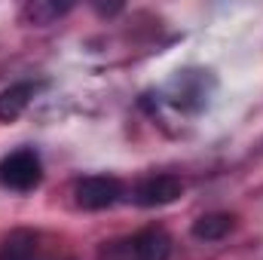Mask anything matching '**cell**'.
Masks as SVG:
<instances>
[{
	"label": "cell",
	"mask_w": 263,
	"mask_h": 260,
	"mask_svg": "<svg viewBox=\"0 0 263 260\" xmlns=\"http://www.w3.org/2000/svg\"><path fill=\"white\" fill-rule=\"evenodd\" d=\"M43 181V162L34 147L12 150L9 156L0 159V187L15 190V193H31Z\"/></svg>",
	"instance_id": "1"
},
{
	"label": "cell",
	"mask_w": 263,
	"mask_h": 260,
	"mask_svg": "<svg viewBox=\"0 0 263 260\" xmlns=\"http://www.w3.org/2000/svg\"><path fill=\"white\" fill-rule=\"evenodd\" d=\"M73 196H77L80 208H86V211H104V208H110V205H117L123 199V184L114 175H89V178H83L77 184Z\"/></svg>",
	"instance_id": "2"
},
{
	"label": "cell",
	"mask_w": 263,
	"mask_h": 260,
	"mask_svg": "<svg viewBox=\"0 0 263 260\" xmlns=\"http://www.w3.org/2000/svg\"><path fill=\"white\" fill-rule=\"evenodd\" d=\"M181 193H184V181L178 175H150L138 181V187L132 190V202L141 208H159L181 199Z\"/></svg>",
	"instance_id": "3"
},
{
	"label": "cell",
	"mask_w": 263,
	"mask_h": 260,
	"mask_svg": "<svg viewBox=\"0 0 263 260\" xmlns=\"http://www.w3.org/2000/svg\"><path fill=\"white\" fill-rule=\"evenodd\" d=\"M168 254H172V239L162 227H147L126 242L129 260H168Z\"/></svg>",
	"instance_id": "4"
},
{
	"label": "cell",
	"mask_w": 263,
	"mask_h": 260,
	"mask_svg": "<svg viewBox=\"0 0 263 260\" xmlns=\"http://www.w3.org/2000/svg\"><path fill=\"white\" fill-rule=\"evenodd\" d=\"M205 80H208V70H184L178 80H175V107H184V110H199L205 107L208 101V89H205Z\"/></svg>",
	"instance_id": "5"
},
{
	"label": "cell",
	"mask_w": 263,
	"mask_h": 260,
	"mask_svg": "<svg viewBox=\"0 0 263 260\" xmlns=\"http://www.w3.org/2000/svg\"><path fill=\"white\" fill-rule=\"evenodd\" d=\"M0 260H52L34 230H12L3 245H0Z\"/></svg>",
	"instance_id": "6"
},
{
	"label": "cell",
	"mask_w": 263,
	"mask_h": 260,
	"mask_svg": "<svg viewBox=\"0 0 263 260\" xmlns=\"http://www.w3.org/2000/svg\"><path fill=\"white\" fill-rule=\"evenodd\" d=\"M34 92H37L34 83H12L9 89H3V92H0V120H3V123L18 120V117L28 110Z\"/></svg>",
	"instance_id": "7"
},
{
	"label": "cell",
	"mask_w": 263,
	"mask_h": 260,
	"mask_svg": "<svg viewBox=\"0 0 263 260\" xmlns=\"http://www.w3.org/2000/svg\"><path fill=\"white\" fill-rule=\"evenodd\" d=\"M230 230H233V217H230V214H223V211L202 214L196 224H193V239H199V242H217V239H223Z\"/></svg>",
	"instance_id": "8"
},
{
	"label": "cell",
	"mask_w": 263,
	"mask_h": 260,
	"mask_svg": "<svg viewBox=\"0 0 263 260\" xmlns=\"http://www.w3.org/2000/svg\"><path fill=\"white\" fill-rule=\"evenodd\" d=\"M65 9H70L67 3L59 6V3H43V0H37V3H28V6H25V18L34 22V25H49V22H52L55 15H62Z\"/></svg>",
	"instance_id": "9"
}]
</instances>
